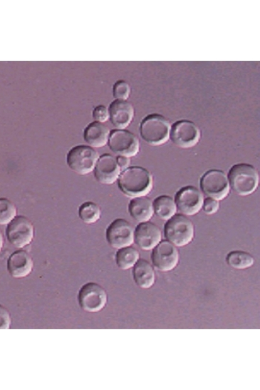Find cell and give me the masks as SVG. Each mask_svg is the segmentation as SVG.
<instances>
[{"mask_svg":"<svg viewBox=\"0 0 260 390\" xmlns=\"http://www.w3.org/2000/svg\"><path fill=\"white\" fill-rule=\"evenodd\" d=\"M132 268V277L136 285L140 288L148 289L155 281L153 266L145 259H139Z\"/></svg>","mask_w":260,"mask_h":390,"instance_id":"d6986e66","label":"cell"},{"mask_svg":"<svg viewBox=\"0 0 260 390\" xmlns=\"http://www.w3.org/2000/svg\"><path fill=\"white\" fill-rule=\"evenodd\" d=\"M161 240L160 228L150 222L139 223L134 230V242L142 250H152Z\"/></svg>","mask_w":260,"mask_h":390,"instance_id":"9a60e30c","label":"cell"},{"mask_svg":"<svg viewBox=\"0 0 260 390\" xmlns=\"http://www.w3.org/2000/svg\"><path fill=\"white\" fill-rule=\"evenodd\" d=\"M16 215L15 205L9 199L0 198V225H8Z\"/></svg>","mask_w":260,"mask_h":390,"instance_id":"d4e9b609","label":"cell"},{"mask_svg":"<svg viewBox=\"0 0 260 390\" xmlns=\"http://www.w3.org/2000/svg\"><path fill=\"white\" fill-rule=\"evenodd\" d=\"M130 92V86L125 81H118L113 86V96L115 100L127 101Z\"/></svg>","mask_w":260,"mask_h":390,"instance_id":"484cf974","label":"cell"},{"mask_svg":"<svg viewBox=\"0 0 260 390\" xmlns=\"http://www.w3.org/2000/svg\"><path fill=\"white\" fill-rule=\"evenodd\" d=\"M139 259L138 251L131 246L118 250L115 257L117 266L122 270H130Z\"/></svg>","mask_w":260,"mask_h":390,"instance_id":"7402d4cb","label":"cell"},{"mask_svg":"<svg viewBox=\"0 0 260 390\" xmlns=\"http://www.w3.org/2000/svg\"><path fill=\"white\" fill-rule=\"evenodd\" d=\"M229 185L235 193L246 197L258 188L257 170L251 164L238 163L232 166L227 175Z\"/></svg>","mask_w":260,"mask_h":390,"instance_id":"7a4b0ae2","label":"cell"},{"mask_svg":"<svg viewBox=\"0 0 260 390\" xmlns=\"http://www.w3.org/2000/svg\"><path fill=\"white\" fill-rule=\"evenodd\" d=\"M219 202L209 197L204 200L202 210L207 215L215 214L219 210Z\"/></svg>","mask_w":260,"mask_h":390,"instance_id":"83f0119b","label":"cell"},{"mask_svg":"<svg viewBox=\"0 0 260 390\" xmlns=\"http://www.w3.org/2000/svg\"><path fill=\"white\" fill-rule=\"evenodd\" d=\"M128 211L135 222H150L154 214L152 202L147 197L133 198L129 203Z\"/></svg>","mask_w":260,"mask_h":390,"instance_id":"ffe728a7","label":"cell"},{"mask_svg":"<svg viewBox=\"0 0 260 390\" xmlns=\"http://www.w3.org/2000/svg\"><path fill=\"white\" fill-rule=\"evenodd\" d=\"M110 133V130L104 123L94 120L85 128L83 139L91 148H100L108 144Z\"/></svg>","mask_w":260,"mask_h":390,"instance_id":"ac0fdd59","label":"cell"},{"mask_svg":"<svg viewBox=\"0 0 260 390\" xmlns=\"http://www.w3.org/2000/svg\"><path fill=\"white\" fill-rule=\"evenodd\" d=\"M78 215L83 223L92 225L100 220L101 209L96 203L90 201L85 202L80 206Z\"/></svg>","mask_w":260,"mask_h":390,"instance_id":"cb8c5ba5","label":"cell"},{"mask_svg":"<svg viewBox=\"0 0 260 390\" xmlns=\"http://www.w3.org/2000/svg\"><path fill=\"white\" fill-rule=\"evenodd\" d=\"M200 188L207 197L217 201L227 198L230 190L227 175L217 169L209 170L202 177Z\"/></svg>","mask_w":260,"mask_h":390,"instance_id":"52a82bcc","label":"cell"},{"mask_svg":"<svg viewBox=\"0 0 260 390\" xmlns=\"http://www.w3.org/2000/svg\"><path fill=\"white\" fill-rule=\"evenodd\" d=\"M117 182L121 192L132 199L147 196L153 188L150 170L140 166L129 167L123 170Z\"/></svg>","mask_w":260,"mask_h":390,"instance_id":"6da1fadb","label":"cell"},{"mask_svg":"<svg viewBox=\"0 0 260 390\" xmlns=\"http://www.w3.org/2000/svg\"><path fill=\"white\" fill-rule=\"evenodd\" d=\"M11 324V314L9 310L0 304V329H9Z\"/></svg>","mask_w":260,"mask_h":390,"instance_id":"f1b7e54d","label":"cell"},{"mask_svg":"<svg viewBox=\"0 0 260 390\" xmlns=\"http://www.w3.org/2000/svg\"><path fill=\"white\" fill-rule=\"evenodd\" d=\"M93 173L98 183L110 185L119 179L122 170L115 156L104 154L99 157Z\"/></svg>","mask_w":260,"mask_h":390,"instance_id":"5bb4252c","label":"cell"},{"mask_svg":"<svg viewBox=\"0 0 260 390\" xmlns=\"http://www.w3.org/2000/svg\"><path fill=\"white\" fill-rule=\"evenodd\" d=\"M179 252L168 240L160 241L152 250L151 260L153 266L162 272L175 270L179 263Z\"/></svg>","mask_w":260,"mask_h":390,"instance_id":"7c38bea8","label":"cell"},{"mask_svg":"<svg viewBox=\"0 0 260 390\" xmlns=\"http://www.w3.org/2000/svg\"><path fill=\"white\" fill-rule=\"evenodd\" d=\"M171 126L165 116L158 113L150 114L141 120L140 135L149 145H161L170 140Z\"/></svg>","mask_w":260,"mask_h":390,"instance_id":"3957f363","label":"cell"},{"mask_svg":"<svg viewBox=\"0 0 260 390\" xmlns=\"http://www.w3.org/2000/svg\"><path fill=\"white\" fill-rule=\"evenodd\" d=\"M175 202L177 210L181 214L192 216L202 210L204 197L197 188L189 185L182 188L176 193Z\"/></svg>","mask_w":260,"mask_h":390,"instance_id":"4fadbf2b","label":"cell"},{"mask_svg":"<svg viewBox=\"0 0 260 390\" xmlns=\"http://www.w3.org/2000/svg\"><path fill=\"white\" fill-rule=\"evenodd\" d=\"M99 157L98 151L91 146L78 145L67 153L66 163L75 173L86 175L93 173Z\"/></svg>","mask_w":260,"mask_h":390,"instance_id":"5b68a950","label":"cell"},{"mask_svg":"<svg viewBox=\"0 0 260 390\" xmlns=\"http://www.w3.org/2000/svg\"><path fill=\"white\" fill-rule=\"evenodd\" d=\"M78 301L82 309L88 312H98L102 310L108 302L105 289L95 282L84 284L80 289Z\"/></svg>","mask_w":260,"mask_h":390,"instance_id":"9c48e42d","label":"cell"},{"mask_svg":"<svg viewBox=\"0 0 260 390\" xmlns=\"http://www.w3.org/2000/svg\"><path fill=\"white\" fill-rule=\"evenodd\" d=\"M229 266L235 270H246L254 263V257L248 252L243 251H232L229 252L226 258Z\"/></svg>","mask_w":260,"mask_h":390,"instance_id":"603a6c76","label":"cell"},{"mask_svg":"<svg viewBox=\"0 0 260 390\" xmlns=\"http://www.w3.org/2000/svg\"><path fill=\"white\" fill-rule=\"evenodd\" d=\"M108 245L113 249L129 247L134 242V229L124 218H117L108 227L105 232Z\"/></svg>","mask_w":260,"mask_h":390,"instance_id":"8fae6325","label":"cell"},{"mask_svg":"<svg viewBox=\"0 0 260 390\" xmlns=\"http://www.w3.org/2000/svg\"><path fill=\"white\" fill-rule=\"evenodd\" d=\"M6 235L13 247L18 249L26 247L33 240V225L27 217L16 215L7 225Z\"/></svg>","mask_w":260,"mask_h":390,"instance_id":"8992f818","label":"cell"},{"mask_svg":"<svg viewBox=\"0 0 260 390\" xmlns=\"http://www.w3.org/2000/svg\"><path fill=\"white\" fill-rule=\"evenodd\" d=\"M152 205L154 213L163 221H168L177 214V209L175 200L167 195H162L157 197Z\"/></svg>","mask_w":260,"mask_h":390,"instance_id":"44dd1931","label":"cell"},{"mask_svg":"<svg viewBox=\"0 0 260 390\" xmlns=\"http://www.w3.org/2000/svg\"><path fill=\"white\" fill-rule=\"evenodd\" d=\"M109 120L114 128L125 130L132 123L135 110L127 101L115 100L108 108Z\"/></svg>","mask_w":260,"mask_h":390,"instance_id":"2e32d148","label":"cell"},{"mask_svg":"<svg viewBox=\"0 0 260 390\" xmlns=\"http://www.w3.org/2000/svg\"><path fill=\"white\" fill-rule=\"evenodd\" d=\"M92 117L94 120L105 123L109 120L108 109L106 106L100 105L94 108L92 111Z\"/></svg>","mask_w":260,"mask_h":390,"instance_id":"4316f807","label":"cell"},{"mask_svg":"<svg viewBox=\"0 0 260 390\" xmlns=\"http://www.w3.org/2000/svg\"><path fill=\"white\" fill-rule=\"evenodd\" d=\"M33 261L26 250H19L10 255L7 261L9 274L15 279L25 278L31 274Z\"/></svg>","mask_w":260,"mask_h":390,"instance_id":"e0dca14e","label":"cell"},{"mask_svg":"<svg viewBox=\"0 0 260 390\" xmlns=\"http://www.w3.org/2000/svg\"><path fill=\"white\" fill-rule=\"evenodd\" d=\"M116 160L122 172L128 168L130 165V158L125 156H117Z\"/></svg>","mask_w":260,"mask_h":390,"instance_id":"f546056e","label":"cell"},{"mask_svg":"<svg viewBox=\"0 0 260 390\" xmlns=\"http://www.w3.org/2000/svg\"><path fill=\"white\" fill-rule=\"evenodd\" d=\"M200 138L201 131L193 121L180 120L171 126L170 139L180 148H194Z\"/></svg>","mask_w":260,"mask_h":390,"instance_id":"30bf717a","label":"cell"},{"mask_svg":"<svg viewBox=\"0 0 260 390\" xmlns=\"http://www.w3.org/2000/svg\"><path fill=\"white\" fill-rule=\"evenodd\" d=\"M4 247V236L1 232H0V252H1Z\"/></svg>","mask_w":260,"mask_h":390,"instance_id":"4dcf8cb0","label":"cell"},{"mask_svg":"<svg viewBox=\"0 0 260 390\" xmlns=\"http://www.w3.org/2000/svg\"><path fill=\"white\" fill-rule=\"evenodd\" d=\"M108 145L110 150L117 156H125L130 158L136 156L140 150L138 138L127 130H112Z\"/></svg>","mask_w":260,"mask_h":390,"instance_id":"ba28073f","label":"cell"},{"mask_svg":"<svg viewBox=\"0 0 260 390\" xmlns=\"http://www.w3.org/2000/svg\"><path fill=\"white\" fill-rule=\"evenodd\" d=\"M164 237L176 247H182L194 237V226L183 214H176L164 225Z\"/></svg>","mask_w":260,"mask_h":390,"instance_id":"277c9868","label":"cell"}]
</instances>
